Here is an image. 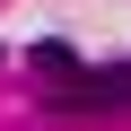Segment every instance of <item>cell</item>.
<instances>
[{"mask_svg": "<svg viewBox=\"0 0 131 131\" xmlns=\"http://www.w3.org/2000/svg\"><path fill=\"white\" fill-rule=\"evenodd\" d=\"M52 114H105V105H131V61H114V70H61V88L44 96Z\"/></svg>", "mask_w": 131, "mask_h": 131, "instance_id": "cell-1", "label": "cell"}]
</instances>
